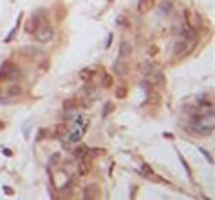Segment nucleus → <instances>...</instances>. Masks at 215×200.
Returning a JSON list of instances; mask_svg holds the SVG:
<instances>
[{
    "mask_svg": "<svg viewBox=\"0 0 215 200\" xmlns=\"http://www.w3.org/2000/svg\"><path fill=\"white\" fill-rule=\"evenodd\" d=\"M127 93H128V90H127V87H125V85H122V87H119V89L116 90L115 96H116L118 99H124L125 96H127Z\"/></svg>",
    "mask_w": 215,
    "mask_h": 200,
    "instance_id": "16",
    "label": "nucleus"
},
{
    "mask_svg": "<svg viewBox=\"0 0 215 200\" xmlns=\"http://www.w3.org/2000/svg\"><path fill=\"white\" fill-rule=\"evenodd\" d=\"M187 50V41H177L174 46V55H180Z\"/></svg>",
    "mask_w": 215,
    "mask_h": 200,
    "instance_id": "11",
    "label": "nucleus"
},
{
    "mask_svg": "<svg viewBox=\"0 0 215 200\" xmlns=\"http://www.w3.org/2000/svg\"><path fill=\"white\" fill-rule=\"evenodd\" d=\"M87 131V122L84 121V118L78 115L75 118V121H72V127L68 131V141L69 143H77L81 140V137L84 135V133Z\"/></svg>",
    "mask_w": 215,
    "mask_h": 200,
    "instance_id": "1",
    "label": "nucleus"
},
{
    "mask_svg": "<svg viewBox=\"0 0 215 200\" xmlns=\"http://www.w3.org/2000/svg\"><path fill=\"white\" fill-rule=\"evenodd\" d=\"M94 75H96V69H93V68H84V69L80 71V77L83 79H86V81L91 79Z\"/></svg>",
    "mask_w": 215,
    "mask_h": 200,
    "instance_id": "9",
    "label": "nucleus"
},
{
    "mask_svg": "<svg viewBox=\"0 0 215 200\" xmlns=\"http://www.w3.org/2000/svg\"><path fill=\"white\" fill-rule=\"evenodd\" d=\"M112 37H113V34H109V37H108V41H106V44H105V47L108 49L109 46H111V43H112Z\"/></svg>",
    "mask_w": 215,
    "mask_h": 200,
    "instance_id": "24",
    "label": "nucleus"
},
{
    "mask_svg": "<svg viewBox=\"0 0 215 200\" xmlns=\"http://www.w3.org/2000/svg\"><path fill=\"white\" fill-rule=\"evenodd\" d=\"M131 52H133V47H131V44L128 41H122L119 44V56L121 57H128L131 55Z\"/></svg>",
    "mask_w": 215,
    "mask_h": 200,
    "instance_id": "7",
    "label": "nucleus"
},
{
    "mask_svg": "<svg viewBox=\"0 0 215 200\" xmlns=\"http://www.w3.org/2000/svg\"><path fill=\"white\" fill-rule=\"evenodd\" d=\"M159 11L162 12V13H165V15H168L171 11H172V3L171 2H162L161 5H159Z\"/></svg>",
    "mask_w": 215,
    "mask_h": 200,
    "instance_id": "13",
    "label": "nucleus"
},
{
    "mask_svg": "<svg viewBox=\"0 0 215 200\" xmlns=\"http://www.w3.org/2000/svg\"><path fill=\"white\" fill-rule=\"evenodd\" d=\"M3 190L6 191V194H8V196H12V194H13V190H12L11 187H8V185H5V187H3Z\"/></svg>",
    "mask_w": 215,
    "mask_h": 200,
    "instance_id": "23",
    "label": "nucleus"
},
{
    "mask_svg": "<svg viewBox=\"0 0 215 200\" xmlns=\"http://www.w3.org/2000/svg\"><path fill=\"white\" fill-rule=\"evenodd\" d=\"M142 169H143V172H145L146 175H152V174H153V171H152V168L149 166L147 163H143V165H142Z\"/></svg>",
    "mask_w": 215,
    "mask_h": 200,
    "instance_id": "20",
    "label": "nucleus"
},
{
    "mask_svg": "<svg viewBox=\"0 0 215 200\" xmlns=\"http://www.w3.org/2000/svg\"><path fill=\"white\" fill-rule=\"evenodd\" d=\"M112 84H113V78L109 74H105L102 78V87L103 89H109V87H112Z\"/></svg>",
    "mask_w": 215,
    "mask_h": 200,
    "instance_id": "15",
    "label": "nucleus"
},
{
    "mask_svg": "<svg viewBox=\"0 0 215 200\" xmlns=\"http://www.w3.org/2000/svg\"><path fill=\"white\" fill-rule=\"evenodd\" d=\"M5 77V74H3V72H0V78H3Z\"/></svg>",
    "mask_w": 215,
    "mask_h": 200,
    "instance_id": "26",
    "label": "nucleus"
},
{
    "mask_svg": "<svg viewBox=\"0 0 215 200\" xmlns=\"http://www.w3.org/2000/svg\"><path fill=\"white\" fill-rule=\"evenodd\" d=\"M199 152H200V153H202V155H204L205 157L208 159V162H209V163H214V159H212V155H211V153H209L208 150H205L204 147H199Z\"/></svg>",
    "mask_w": 215,
    "mask_h": 200,
    "instance_id": "18",
    "label": "nucleus"
},
{
    "mask_svg": "<svg viewBox=\"0 0 215 200\" xmlns=\"http://www.w3.org/2000/svg\"><path fill=\"white\" fill-rule=\"evenodd\" d=\"M81 159H83V160H81V163H80V174H81V175H87L91 169V163L89 159H86V156L81 157Z\"/></svg>",
    "mask_w": 215,
    "mask_h": 200,
    "instance_id": "8",
    "label": "nucleus"
},
{
    "mask_svg": "<svg viewBox=\"0 0 215 200\" xmlns=\"http://www.w3.org/2000/svg\"><path fill=\"white\" fill-rule=\"evenodd\" d=\"M38 27H40V18H37L35 15H33V16H30V18L25 21V24H24V31L27 34H34Z\"/></svg>",
    "mask_w": 215,
    "mask_h": 200,
    "instance_id": "3",
    "label": "nucleus"
},
{
    "mask_svg": "<svg viewBox=\"0 0 215 200\" xmlns=\"http://www.w3.org/2000/svg\"><path fill=\"white\" fill-rule=\"evenodd\" d=\"M59 157H60L59 153H53V155H52V157H50V166L56 165L57 162H59Z\"/></svg>",
    "mask_w": 215,
    "mask_h": 200,
    "instance_id": "19",
    "label": "nucleus"
},
{
    "mask_svg": "<svg viewBox=\"0 0 215 200\" xmlns=\"http://www.w3.org/2000/svg\"><path fill=\"white\" fill-rule=\"evenodd\" d=\"M21 19H22V13H19V18H18V24H16V25H15V27L12 28V31L9 33V35H8V37L5 38V43H9L12 38H13V37L16 35V31H18V27H19V24H21Z\"/></svg>",
    "mask_w": 215,
    "mask_h": 200,
    "instance_id": "12",
    "label": "nucleus"
},
{
    "mask_svg": "<svg viewBox=\"0 0 215 200\" xmlns=\"http://www.w3.org/2000/svg\"><path fill=\"white\" fill-rule=\"evenodd\" d=\"M87 153V147H84V146H80V147H75V150H74V157L75 159H81V157H84Z\"/></svg>",
    "mask_w": 215,
    "mask_h": 200,
    "instance_id": "14",
    "label": "nucleus"
},
{
    "mask_svg": "<svg viewBox=\"0 0 215 200\" xmlns=\"http://www.w3.org/2000/svg\"><path fill=\"white\" fill-rule=\"evenodd\" d=\"M77 108H78V103H77L75 99L65 100V103H64V111L65 112H72L74 109H77Z\"/></svg>",
    "mask_w": 215,
    "mask_h": 200,
    "instance_id": "10",
    "label": "nucleus"
},
{
    "mask_svg": "<svg viewBox=\"0 0 215 200\" xmlns=\"http://www.w3.org/2000/svg\"><path fill=\"white\" fill-rule=\"evenodd\" d=\"M113 108V105H111V103H106V105H105V108H103V118H105V116H108V113H109V112L108 111H111V109H112Z\"/></svg>",
    "mask_w": 215,
    "mask_h": 200,
    "instance_id": "21",
    "label": "nucleus"
},
{
    "mask_svg": "<svg viewBox=\"0 0 215 200\" xmlns=\"http://www.w3.org/2000/svg\"><path fill=\"white\" fill-rule=\"evenodd\" d=\"M180 162H181V163H183V166L186 168V171H187V174L190 175V174H192V171H190V168H189V165H187V162H186V160L183 159V156H181V155H180Z\"/></svg>",
    "mask_w": 215,
    "mask_h": 200,
    "instance_id": "22",
    "label": "nucleus"
},
{
    "mask_svg": "<svg viewBox=\"0 0 215 200\" xmlns=\"http://www.w3.org/2000/svg\"><path fill=\"white\" fill-rule=\"evenodd\" d=\"M99 194H100V187L97 184H89L84 189V196L83 197L87 200H93V199H97Z\"/></svg>",
    "mask_w": 215,
    "mask_h": 200,
    "instance_id": "4",
    "label": "nucleus"
},
{
    "mask_svg": "<svg viewBox=\"0 0 215 200\" xmlns=\"http://www.w3.org/2000/svg\"><path fill=\"white\" fill-rule=\"evenodd\" d=\"M34 34H35L37 41H40V43H47V41H50V40L53 38L55 31H53V28H52L50 25H43V27H38Z\"/></svg>",
    "mask_w": 215,
    "mask_h": 200,
    "instance_id": "2",
    "label": "nucleus"
},
{
    "mask_svg": "<svg viewBox=\"0 0 215 200\" xmlns=\"http://www.w3.org/2000/svg\"><path fill=\"white\" fill-rule=\"evenodd\" d=\"M3 153H5V155H8V156H11V155H12L11 150H6V149H3Z\"/></svg>",
    "mask_w": 215,
    "mask_h": 200,
    "instance_id": "25",
    "label": "nucleus"
},
{
    "mask_svg": "<svg viewBox=\"0 0 215 200\" xmlns=\"http://www.w3.org/2000/svg\"><path fill=\"white\" fill-rule=\"evenodd\" d=\"M113 71H115V74H116V75H119V77H125V75L128 74V66L125 65L124 62H116V63L113 65Z\"/></svg>",
    "mask_w": 215,
    "mask_h": 200,
    "instance_id": "6",
    "label": "nucleus"
},
{
    "mask_svg": "<svg viewBox=\"0 0 215 200\" xmlns=\"http://www.w3.org/2000/svg\"><path fill=\"white\" fill-rule=\"evenodd\" d=\"M156 5V0H138V12L140 13H146L152 11Z\"/></svg>",
    "mask_w": 215,
    "mask_h": 200,
    "instance_id": "5",
    "label": "nucleus"
},
{
    "mask_svg": "<svg viewBox=\"0 0 215 200\" xmlns=\"http://www.w3.org/2000/svg\"><path fill=\"white\" fill-rule=\"evenodd\" d=\"M22 93V89L19 87V85H12V87H9V94L11 96H19Z\"/></svg>",
    "mask_w": 215,
    "mask_h": 200,
    "instance_id": "17",
    "label": "nucleus"
}]
</instances>
